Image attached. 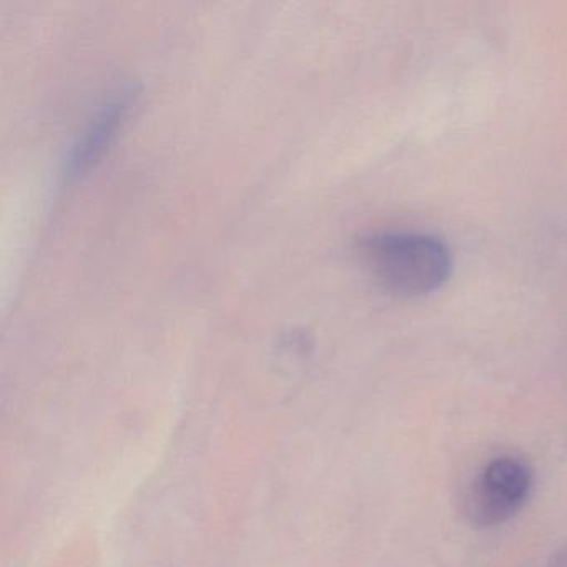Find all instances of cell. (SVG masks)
Wrapping results in <instances>:
<instances>
[{
    "mask_svg": "<svg viewBox=\"0 0 567 567\" xmlns=\"http://www.w3.org/2000/svg\"><path fill=\"white\" fill-rule=\"evenodd\" d=\"M361 255L380 287L398 297L433 293L453 271L446 245L430 235H373L361 244Z\"/></svg>",
    "mask_w": 567,
    "mask_h": 567,
    "instance_id": "6da1fadb",
    "label": "cell"
},
{
    "mask_svg": "<svg viewBox=\"0 0 567 567\" xmlns=\"http://www.w3.org/2000/svg\"><path fill=\"white\" fill-rule=\"evenodd\" d=\"M534 471L526 460L503 454L484 464L464 494V516L480 529L513 519L529 501Z\"/></svg>",
    "mask_w": 567,
    "mask_h": 567,
    "instance_id": "7a4b0ae2",
    "label": "cell"
},
{
    "mask_svg": "<svg viewBox=\"0 0 567 567\" xmlns=\"http://www.w3.org/2000/svg\"><path fill=\"white\" fill-rule=\"evenodd\" d=\"M134 104L135 92L121 89L92 114L62 162L65 181H75L91 171L92 165L105 154L118 131L124 127Z\"/></svg>",
    "mask_w": 567,
    "mask_h": 567,
    "instance_id": "3957f363",
    "label": "cell"
},
{
    "mask_svg": "<svg viewBox=\"0 0 567 567\" xmlns=\"http://www.w3.org/2000/svg\"><path fill=\"white\" fill-rule=\"evenodd\" d=\"M544 567H567V543H564L553 556L547 560Z\"/></svg>",
    "mask_w": 567,
    "mask_h": 567,
    "instance_id": "277c9868",
    "label": "cell"
}]
</instances>
